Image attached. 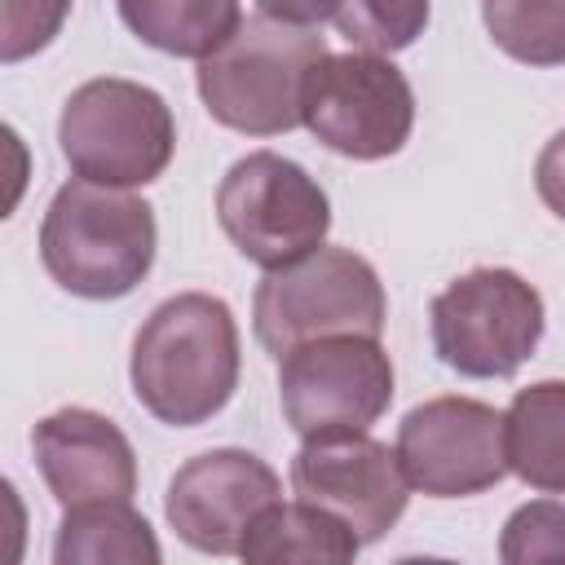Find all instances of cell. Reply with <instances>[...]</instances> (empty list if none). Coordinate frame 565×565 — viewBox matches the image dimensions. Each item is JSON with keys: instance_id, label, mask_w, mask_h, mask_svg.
I'll return each instance as SVG.
<instances>
[{"instance_id": "7402d4cb", "label": "cell", "mask_w": 565, "mask_h": 565, "mask_svg": "<svg viewBox=\"0 0 565 565\" xmlns=\"http://www.w3.org/2000/svg\"><path fill=\"white\" fill-rule=\"evenodd\" d=\"M393 565H459V561H446V556H402Z\"/></svg>"}, {"instance_id": "5bb4252c", "label": "cell", "mask_w": 565, "mask_h": 565, "mask_svg": "<svg viewBox=\"0 0 565 565\" xmlns=\"http://www.w3.org/2000/svg\"><path fill=\"white\" fill-rule=\"evenodd\" d=\"M362 539L331 512L313 503H274L265 508L243 547V565H353Z\"/></svg>"}, {"instance_id": "9c48e42d", "label": "cell", "mask_w": 565, "mask_h": 565, "mask_svg": "<svg viewBox=\"0 0 565 565\" xmlns=\"http://www.w3.org/2000/svg\"><path fill=\"white\" fill-rule=\"evenodd\" d=\"M278 402L305 441L366 433L393 402V362L384 344L366 335L300 344L278 366Z\"/></svg>"}, {"instance_id": "ac0fdd59", "label": "cell", "mask_w": 565, "mask_h": 565, "mask_svg": "<svg viewBox=\"0 0 565 565\" xmlns=\"http://www.w3.org/2000/svg\"><path fill=\"white\" fill-rule=\"evenodd\" d=\"M481 22L490 40L530 66L565 62V0H486Z\"/></svg>"}, {"instance_id": "2e32d148", "label": "cell", "mask_w": 565, "mask_h": 565, "mask_svg": "<svg viewBox=\"0 0 565 565\" xmlns=\"http://www.w3.org/2000/svg\"><path fill=\"white\" fill-rule=\"evenodd\" d=\"M53 565H163V552L150 521L128 503H84L62 512Z\"/></svg>"}, {"instance_id": "30bf717a", "label": "cell", "mask_w": 565, "mask_h": 565, "mask_svg": "<svg viewBox=\"0 0 565 565\" xmlns=\"http://www.w3.org/2000/svg\"><path fill=\"white\" fill-rule=\"evenodd\" d=\"M397 459L411 490L428 499H468L503 481V411L477 397H433L406 411L397 428Z\"/></svg>"}, {"instance_id": "d6986e66", "label": "cell", "mask_w": 565, "mask_h": 565, "mask_svg": "<svg viewBox=\"0 0 565 565\" xmlns=\"http://www.w3.org/2000/svg\"><path fill=\"white\" fill-rule=\"evenodd\" d=\"M331 26L362 53L388 57L428 26V4H335Z\"/></svg>"}, {"instance_id": "52a82bcc", "label": "cell", "mask_w": 565, "mask_h": 565, "mask_svg": "<svg viewBox=\"0 0 565 565\" xmlns=\"http://www.w3.org/2000/svg\"><path fill=\"white\" fill-rule=\"evenodd\" d=\"M437 358L472 380H508L543 340V296L516 269H468L428 305Z\"/></svg>"}, {"instance_id": "5b68a950", "label": "cell", "mask_w": 565, "mask_h": 565, "mask_svg": "<svg viewBox=\"0 0 565 565\" xmlns=\"http://www.w3.org/2000/svg\"><path fill=\"white\" fill-rule=\"evenodd\" d=\"M384 287L366 256L349 247H318L305 260L274 269L260 278L252 300L256 340L282 362L291 349L331 340V335H366L384 331Z\"/></svg>"}, {"instance_id": "44dd1931", "label": "cell", "mask_w": 565, "mask_h": 565, "mask_svg": "<svg viewBox=\"0 0 565 565\" xmlns=\"http://www.w3.org/2000/svg\"><path fill=\"white\" fill-rule=\"evenodd\" d=\"M534 185H539V199L565 221V128L539 150V163H534Z\"/></svg>"}, {"instance_id": "ffe728a7", "label": "cell", "mask_w": 565, "mask_h": 565, "mask_svg": "<svg viewBox=\"0 0 565 565\" xmlns=\"http://www.w3.org/2000/svg\"><path fill=\"white\" fill-rule=\"evenodd\" d=\"M503 565H565V503L530 499L521 503L499 534Z\"/></svg>"}, {"instance_id": "6da1fadb", "label": "cell", "mask_w": 565, "mask_h": 565, "mask_svg": "<svg viewBox=\"0 0 565 565\" xmlns=\"http://www.w3.org/2000/svg\"><path fill=\"white\" fill-rule=\"evenodd\" d=\"M335 4H252L207 62H199V97L207 115L247 137H278L300 124L309 71L327 57L322 22Z\"/></svg>"}, {"instance_id": "7a4b0ae2", "label": "cell", "mask_w": 565, "mask_h": 565, "mask_svg": "<svg viewBox=\"0 0 565 565\" xmlns=\"http://www.w3.org/2000/svg\"><path fill=\"white\" fill-rule=\"evenodd\" d=\"M132 393L172 428L212 419L238 388V327L221 296L181 291L150 309L132 340Z\"/></svg>"}, {"instance_id": "ba28073f", "label": "cell", "mask_w": 565, "mask_h": 565, "mask_svg": "<svg viewBox=\"0 0 565 565\" xmlns=\"http://www.w3.org/2000/svg\"><path fill=\"white\" fill-rule=\"evenodd\" d=\"M300 124L344 159H388L415 124L411 79L371 53H327L300 93Z\"/></svg>"}, {"instance_id": "7c38bea8", "label": "cell", "mask_w": 565, "mask_h": 565, "mask_svg": "<svg viewBox=\"0 0 565 565\" xmlns=\"http://www.w3.org/2000/svg\"><path fill=\"white\" fill-rule=\"evenodd\" d=\"M278 494H282V481L265 459L238 446H221L177 468V477L168 481L163 512L185 547L207 556H234L252 521L265 508L282 503Z\"/></svg>"}, {"instance_id": "9a60e30c", "label": "cell", "mask_w": 565, "mask_h": 565, "mask_svg": "<svg viewBox=\"0 0 565 565\" xmlns=\"http://www.w3.org/2000/svg\"><path fill=\"white\" fill-rule=\"evenodd\" d=\"M503 446L508 472H516L530 490L565 494V380L516 388L503 411Z\"/></svg>"}, {"instance_id": "e0dca14e", "label": "cell", "mask_w": 565, "mask_h": 565, "mask_svg": "<svg viewBox=\"0 0 565 565\" xmlns=\"http://www.w3.org/2000/svg\"><path fill=\"white\" fill-rule=\"evenodd\" d=\"M243 13L247 9L230 0H124L119 4V18L132 26L137 40L177 57H199V62H207L216 49L230 44Z\"/></svg>"}, {"instance_id": "277c9868", "label": "cell", "mask_w": 565, "mask_h": 565, "mask_svg": "<svg viewBox=\"0 0 565 565\" xmlns=\"http://www.w3.org/2000/svg\"><path fill=\"white\" fill-rule=\"evenodd\" d=\"M57 141L75 181L132 190L150 185L172 163L177 119L150 84L97 75L66 97Z\"/></svg>"}, {"instance_id": "4fadbf2b", "label": "cell", "mask_w": 565, "mask_h": 565, "mask_svg": "<svg viewBox=\"0 0 565 565\" xmlns=\"http://www.w3.org/2000/svg\"><path fill=\"white\" fill-rule=\"evenodd\" d=\"M40 477L62 508L128 503L137 490V455L115 419L88 406H62L31 433Z\"/></svg>"}, {"instance_id": "8fae6325", "label": "cell", "mask_w": 565, "mask_h": 565, "mask_svg": "<svg viewBox=\"0 0 565 565\" xmlns=\"http://www.w3.org/2000/svg\"><path fill=\"white\" fill-rule=\"evenodd\" d=\"M291 486L300 503L340 516L362 543L384 539L411 499L397 450L366 433L309 437L291 459Z\"/></svg>"}, {"instance_id": "3957f363", "label": "cell", "mask_w": 565, "mask_h": 565, "mask_svg": "<svg viewBox=\"0 0 565 565\" xmlns=\"http://www.w3.org/2000/svg\"><path fill=\"white\" fill-rule=\"evenodd\" d=\"M154 207L128 190L66 181L40 225V260L57 287L84 300L128 296L154 265Z\"/></svg>"}, {"instance_id": "8992f818", "label": "cell", "mask_w": 565, "mask_h": 565, "mask_svg": "<svg viewBox=\"0 0 565 565\" xmlns=\"http://www.w3.org/2000/svg\"><path fill=\"white\" fill-rule=\"evenodd\" d=\"M216 221L252 265L274 274L322 247L331 230V199L296 159L252 150L221 177Z\"/></svg>"}]
</instances>
